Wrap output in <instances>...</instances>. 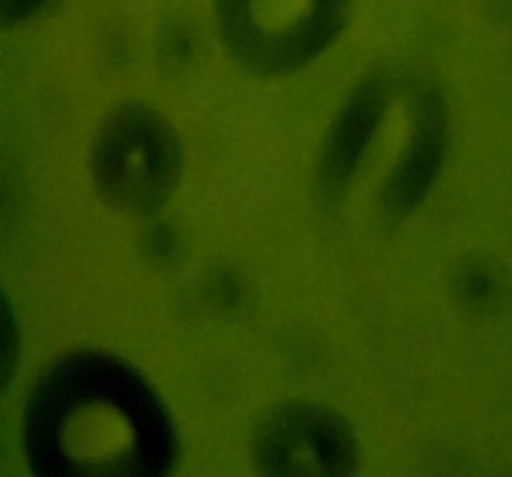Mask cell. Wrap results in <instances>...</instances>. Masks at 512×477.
Listing matches in <instances>:
<instances>
[{"label":"cell","instance_id":"obj_5","mask_svg":"<svg viewBox=\"0 0 512 477\" xmlns=\"http://www.w3.org/2000/svg\"><path fill=\"white\" fill-rule=\"evenodd\" d=\"M393 103V78L385 70L365 75L345 95L318 155L315 185L323 200H340L368 160Z\"/></svg>","mask_w":512,"mask_h":477},{"label":"cell","instance_id":"obj_4","mask_svg":"<svg viewBox=\"0 0 512 477\" xmlns=\"http://www.w3.org/2000/svg\"><path fill=\"white\" fill-rule=\"evenodd\" d=\"M250 463L258 477H358V435L320 400H280L255 423Z\"/></svg>","mask_w":512,"mask_h":477},{"label":"cell","instance_id":"obj_7","mask_svg":"<svg viewBox=\"0 0 512 477\" xmlns=\"http://www.w3.org/2000/svg\"><path fill=\"white\" fill-rule=\"evenodd\" d=\"M48 0H3V23L8 25H23L38 13Z\"/></svg>","mask_w":512,"mask_h":477},{"label":"cell","instance_id":"obj_6","mask_svg":"<svg viewBox=\"0 0 512 477\" xmlns=\"http://www.w3.org/2000/svg\"><path fill=\"white\" fill-rule=\"evenodd\" d=\"M410 128L403 150L385 178L380 200L385 213L405 218L430 195L443 170L450 143L448 105L433 83H415L408 93Z\"/></svg>","mask_w":512,"mask_h":477},{"label":"cell","instance_id":"obj_2","mask_svg":"<svg viewBox=\"0 0 512 477\" xmlns=\"http://www.w3.org/2000/svg\"><path fill=\"white\" fill-rule=\"evenodd\" d=\"M88 170L95 193L108 208L135 220L153 218L183 183V138L158 108L125 100L95 128Z\"/></svg>","mask_w":512,"mask_h":477},{"label":"cell","instance_id":"obj_1","mask_svg":"<svg viewBox=\"0 0 512 477\" xmlns=\"http://www.w3.org/2000/svg\"><path fill=\"white\" fill-rule=\"evenodd\" d=\"M20 438L30 477H170L178 465L165 400L108 350L55 358L25 398Z\"/></svg>","mask_w":512,"mask_h":477},{"label":"cell","instance_id":"obj_3","mask_svg":"<svg viewBox=\"0 0 512 477\" xmlns=\"http://www.w3.org/2000/svg\"><path fill=\"white\" fill-rule=\"evenodd\" d=\"M350 13L353 0H213L220 45L260 78L315 63L338 43Z\"/></svg>","mask_w":512,"mask_h":477}]
</instances>
